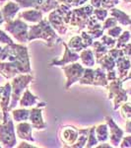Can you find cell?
<instances>
[{
  "label": "cell",
  "mask_w": 131,
  "mask_h": 148,
  "mask_svg": "<svg viewBox=\"0 0 131 148\" xmlns=\"http://www.w3.org/2000/svg\"><path fill=\"white\" fill-rule=\"evenodd\" d=\"M34 39H42L47 42L48 46L53 45V42H62L61 39H58V37L54 33L53 29L50 26V24L46 20H42L38 25L31 26L30 32L28 34V40H32Z\"/></svg>",
  "instance_id": "6da1fadb"
},
{
  "label": "cell",
  "mask_w": 131,
  "mask_h": 148,
  "mask_svg": "<svg viewBox=\"0 0 131 148\" xmlns=\"http://www.w3.org/2000/svg\"><path fill=\"white\" fill-rule=\"evenodd\" d=\"M8 59L16 64L20 73H29L31 71L27 47L15 44L9 45Z\"/></svg>",
  "instance_id": "7a4b0ae2"
},
{
  "label": "cell",
  "mask_w": 131,
  "mask_h": 148,
  "mask_svg": "<svg viewBox=\"0 0 131 148\" xmlns=\"http://www.w3.org/2000/svg\"><path fill=\"white\" fill-rule=\"evenodd\" d=\"M28 29L29 26L21 19L9 21L5 26V30L8 31L20 42H26L28 40Z\"/></svg>",
  "instance_id": "3957f363"
},
{
  "label": "cell",
  "mask_w": 131,
  "mask_h": 148,
  "mask_svg": "<svg viewBox=\"0 0 131 148\" xmlns=\"http://www.w3.org/2000/svg\"><path fill=\"white\" fill-rule=\"evenodd\" d=\"M32 79L33 77L31 75H20L14 78V80L12 81V103L9 109H12L16 106V103L20 99L22 92Z\"/></svg>",
  "instance_id": "277c9868"
},
{
  "label": "cell",
  "mask_w": 131,
  "mask_h": 148,
  "mask_svg": "<svg viewBox=\"0 0 131 148\" xmlns=\"http://www.w3.org/2000/svg\"><path fill=\"white\" fill-rule=\"evenodd\" d=\"M108 91L109 99H113V104L114 110H117L118 107L120 106L122 103L126 102L127 100V96H126V92L123 90L122 88V80L118 79L111 81V83L108 86Z\"/></svg>",
  "instance_id": "5b68a950"
},
{
  "label": "cell",
  "mask_w": 131,
  "mask_h": 148,
  "mask_svg": "<svg viewBox=\"0 0 131 148\" xmlns=\"http://www.w3.org/2000/svg\"><path fill=\"white\" fill-rule=\"evenodd\" d=\"M0 141L5 147H13L16 144V137L14 134V125L11 119L0 125Z\"/></svg>",
  "instance_id": "8992f818"
},
{
  "label": "cell",
  "mask_w": 131,
  "mask_h": 148,
  "mask_svg": "<svg viewBox=\"0 0 131 148\" xmlns=\"http://www.w3.org/2000/svg\"><path fill=\"white\" fill-rule=\"evenodd\" d=\"M63 71L65 72V75L67 77V82H66L65 88L68 89L73 83L77 82L82 77L83 73L85 71V68L79 63H73L71 65L63 67Z\"/></svg>",
  "instance_id": "52a82bcc"
},
{
  "label": "cell",
  "mask_w": 131,
  "mask_h": 148,
  "mask_svg": "<svg viewBox=\"0 0 131 148\" xmlns=\"http://www.w3.org/2000/svg\"><path fill=\"white\" fill-rule=\"evenodd\" d=\"M11 85L10 83H7L4 87H0V106L3 111V123L7 121L9 119L8 108H9V100L11 95Z\"/></svg>",
  "instance_id": "ba28073f"
},
{
  "label": "cell",
  "mask_w": 131,
  "mask_h": 148,
  "mask_svg": "<svg viewBox=\"0 0 131 148\" xmlns=\"http://www.w3.org/2000/svg\"><path fill=\"white\" fill-rule=\"evenodd\" d=\"M48 19L51 27H53L55 30L58 31L59 34L65 35L66 31H67V27H66V24L63 20V16L59 13L57 9L49 14Z\"/></svg>",
  "instance_id": "9c48e42d"
},
{
  "label": "cell",
  "mask_w": 131,
  "mask_h": 148,
  "mask_svg": "<svg viewBox=\"0 0 131 148\" xmlns=\"http://www.w3.org/2000/svg\"><path fill=\"white\" fill-rule=\"evenodd\" d=\"M78 136H79V130H76L73 126L64 127L61 131V139L69 146H74V144L78 139Z\"/></svg>",
  "instance_id": "30bf717a"
},
{
  "label": "cell",
  "mask_w": 131,
  "mask_h": 148,
  "mask_svg": "<svg viewBox=\"0 0 131 148\" xmlns=\"http://www.w3.org/2000/svg\"><path fill=\"white\" fill-rule=\"evenodd\" d=\"M106 123H108L109 127H111V144H113V146H118V144L121 142L123 136V130H121L117 125H115V123L111 120V118H106Z\"/></svg>",
  "instance_id": "8fae6325"
},
{
  "label": "cell",
  "mask_w": 131,
  "mask_h": 148,
  "mask_svg": "<svg viewBox=\"0 0 131 148\" xmlns=\"http://www.w3.org/2000/svg\"><path fill=\"white\" fill-rule=\"evenodd\" d=\"M29 119L32 121V125L35 130H44V128H46V123H44L42 116V110H40L39 107L31 110Z\"/></svg>",
  "instance_id": "7c38bea8"
},
{
  "label": "cell",
  "mask_w": 131,
  "mask_h": 148,
  "mask_svg": "<svg viewBox=\"0 0 131 148\" xmlns=\"http://www.w3.org/2000/svg\"><path fill=\"white\" fill-rule=\"evenodd\" d=\"M115 64L117 66L118 73H119V79L124 80L126 75L128 74V71L131 68V61L125 56H123L116 59Z\"/></svg>",
  "instance_id": "4fadbf2b"
},
{
  "label": "cell",
  "mask_w": 131,
  "mask_h": 148,
  "mask_svg": "<svg viewBox=\"0 0 131 148\" xmlns=\"http://www.w3.org/2000/svg\"><path fill=\"white\" fill-rule=\"evenodd\" d=\"M0 73L7 79H10L20 72L16 64L10 61V62H0Z\"/></svg>",
  "instance_id": "5bb4252c"
},
{
  "label": "cell",
  "mask_w": 131,
  "mask_h": 148,
  "mask_svg": "<svg viewBox=\"0 0 131 148\" xmlns=\"http://www.w3.org/2000/svg\"><path fill=\"white\" fill-rule=\"evenodd\" d=\"M20 10V6L18 3H14V2H8L5 6L2 8V15L4 17V20L6 22L13 20V18L16 16V14L18 13V11Z\"/></svg>",
  "instance_id": "9a60e30c"
},
{
  "label": "cell",
  "mask_w": 131,
  "mask_h": 148,
  "mask_svg": "<svg viewBox=\"0 0 131 148\" xmlns=\"http://www.w3.org/2000/svg\"><path fill=\"white\" fill-rule=\"evenodd\" d=\"M64 47H65V53H64V56H63V58L61 59V60H53L51 62V64L53 63V64H55V65H63V64H65V63H67V62H74V61H77L78 59L80 58V56H78L76 52L74 51H72L68 47L67 45L64 42Z\"/></svg>",
  "instance_id": "2e32d148"
},
{
  "label": "cell",
  "mask_w": 131,
  "mask_h": 148,
  "mask_svg": "<svg viewBox=\"0 0 131 148\" xmlns=\"http://www.w3.org/2000/svg\"><path fill=\"white\" fill-rule=\"evenodd\" d=\"M17 133L18 136L22 139L28 140V141H35V139L32 137V125L28 123L22 121L17 125Z\"/></svg>",
  "instance_id": "e0dca14e"
},
{
  "label": "cell",
  "mask_w": 131,
  "mask_h": 148,
  "mask_svg": "<svg viewBox=\"0 0 131 148\" xmlns=\"http://www.w3.org/2000/svg\"><path fill=\"white\" fill-rule=\"evenodd\" d=\"M19 17L24 19L25 21H28V22L38 23L42 20V12L39 11V9L27 10L19 14Z\"/></svg>",
  "instance_id": "ac0fdd59"
},
{
  "label": "cell",
  "mask_w": 131,
  "mask_h": 148,
  "mask_svg": "<svg viewBox=\"0 0 131 148\" xmlns=\"http://www.w3.org/2000/svg\"><path fill=\"white\" fill-rule=\"evenodd\" d=\"M111 15H113L116 19V21L122 26H129L131 24V19L129 18V16H127L124 12L117 8H113V9L111 11Z\"/></svg>",
  "instance_id": "d6986e66"
},
{
  "label": "cell",
  "mask_w": 131,
  "mask_h": 148,
  "mask_svg": "<svg viewBox=\"0 0 131 148\" xmlns=\"http://www.w3.org/2000/svg\"><path fill=\"white\" fill-rule=\"evenodd\" d=\"M38 103V98L34 96L31 93L30 90L26 89L23 94L22 99L20 100V106L21 107H32L35 106Z\"/></svg>",
  "instance_id": "ffe728a7"
},
{
  "label": "cell",
  "mask_w": 131,
  "mask_h": 148,
  "mask_svg": "<svg viewBox=\"0 0 131 148\" xmlns=\"http://www.w3.org/2000/svg\"><path fill=\"white\" fill-rule=\"evenodd\" d=\"M68 47L74 52H79L81 51H83L84 49H86L82 38L79 37V36H75V37H73L70 40V42L68 44Z\"/></svg>",
  "instance_id": "44dd1931"
},
{
  "label": "cell",
  "mask_w": 131,
  "mask_h": 148,
  "mask_svg": "<svg viewBox=\"0 0 131 148\" xmlns=\"http://www.w3.org/2000/svg\"><path fill=\"white\" fill-rule=\"evenodd\" d=\"M94 85L108 86V78H106V72H104V68L99 67L95 70Z\"/></svg>",
  "instance_id": "7402d4cb"
},
{
  "label": "cell",
  "mask_w": 131,
  "mask_h": 148,
  "mask_svg": "<svg viewBox=\"0 0 131 148\" xmlns=\"http://www.w3.org/2000/svg\"><path fill=\"white\" fill-rule=\"evenodd\" d=\"M80 58L82 59V62L84 65L88 66V67H92L95 65V57L94 53L91 49H84L80 56Z\"/></svg>",
  "instance_id": "603a6c76"
},
{
  "label": "cell",
  "mask_w": 131,
  "mask_h": 148,
  "mask_svg": "<svg viewBox=\"0 0 131 148\" xmlns=\"http://www.w3.org/2000/svg\"><path fill=\"white\" fill-rule=\"evenodd\" d=\"M98 62L102 64V67L104 69H106L108 71L113 70V69H114V66H115V60L111 56H106V54H104V56L98 59Z\"/></svg>",
  "instance_id": "cb8c5ba5"
},
{
  "label": "cell",
  "mask_w": 131,
  "mask_h": 148,
  "mask_svg": "<svg viewBox=\"0 0 131 148\" xmlns=\"http://www.w3.org/2000/svg\"><path fill=\"white\" fill-rule=\"evenodd\" d=\"M16 2L22 8H29L30 7V8L34 9H40L44 0H16Z\"/></svg>",
  "instance_id": "d4e9b609"
},
{
  "label": "cell",
  "mask_w": 131,
  "mask_h": 148,
  "mask_svg": "<svg viewBox=\"0 0 131 148\" xmlns=\"http://www.w3.org/2000/svg\"><path fill=\"white\" fill-rule=\"evenodd\" d=\"M95 79V70H92L90 68L85 69L82 77L80 78V84H94Z\"/></svg>",
  "instance_id": "484cf974"
},
{
  "label": "cell",
  "mask_w": 131,
  "mask_h": 148,
  "mask_svg": "<svg viewBox=\"0 0 131 148\" xmlns=\"http://www.w3.org/2000/svg\"><path fill=\"white\" fill-rule=\"evenodd\" d=\"M95 132L97 133L98 141H106L108 139V130L106 125H100Z\"/></svg>",
  "instance_id": "4316f807"
},
{
  "label": "cell",
  "mask_w": 131,
  "mask_h": 148,
  "mask_svg": "<svg viewBox=\"0 0 131 148\" xmlns=\"http://www.w3.org/2000/svg\"><path fill=\"white\" fill-rule=\"evenodd\" d=\"M93 47H94V52H95V56H96L97 59L101 58L102 56L106 54L108 51V47L106 46H104L103 42H96L93 44Z\"/></svg>",
  "instance_id": "83f0119b"
},
{
  "label": "cell",
  "mask_w": 131,
  "mask_h": 148,
  "mask_svg": "<svg viewBox=\"0 0 131 148\" xmlns=\"http://www.w3.org/2000/svg\"><path fill=\"white\" fill-rule=\"evenodd\" d=\"M13 119L16 121H26L30 116V111L29 110H16L13 111Z\"/></svg>",
  "instance_id": "f1b7e54d"
},
{
  "label": "cell",
  "mask_w": 131,
  "mask_h": 148,
  "mask_svg": "<svg viewBox=\"0 0 131 148\" xmlns=\"http://www.w3.org/2000/svg\"><path fill=\"white\" fill-rule=\"evenodd\" d=\"M90 130H79V136L73 147H83L87 143Z\"/></svg>",
  "instance_id": "f546056e"
},
{
  "label": "cell",
  "mask_w": 131,
  "mask_h": 148,
  "mask_svg": "<svg viewBox=\"0 0 131 148\" xmlns=\"http://www.w3.org/2000/svg\"><path fill=\"white\" fill-rule=\"evenodd\" d=\"M58 6H59V4L56 0H44V2H42V4L40 5L39 10H42V12H48V11L57 8Z\"/></svg>",
  "instance_id": "4dcf8cb0"
},
{
  "label": "cell",
  "mask_w": 131,
  "mask_h": 148,
  "mask_svg": "<svg viewBox=\"0 0 131 148\" xmlns=\"http://www.w3.org/2000/svg\"><path fill=\"white\" fill-rule=\"evenodd\" d=\"M118 38H119V39H118V42H116V47H117V49H122V47L128 42V40H130L131 34L128 31H125V32H123Z\"/></svg>",
  "instance_id": "1f68e13d"
},
{
  "label": "cell",
  "mask_w": 131,
  "mask_h": 148,
  "mask_svg": "<svg viewBox=\"0 0 131 148\" xmlns=\"http://www.w3.org/2000/svg\"><path fill=\"white\" fill-rule=\"evenodd\" d=\"M95 126H93L91 130H89V136H88V140H87V145H86V147H92V146H95V145L98 143V138L96 137V135H95Z\"/></svg>",
  "instance_id": "d6a6232c"
},
{
  "label": "cell",
  "mask_w": 131,
  "mask_h": 148,
  "mask_svg": "<svg viewBox=\"0 0 131 148\" xmlns=\"http://www.w3.org/2000/svg\"><path fill=\"white\" fill-rule=\"evenodd\" d=\"M94 15L99 21H104V19L108 16V11L106 9L97 8L96 10H94Z\"/></svg>",
  "instance_id": "836d02e7"
},
{
  "label": "cell",
  "mask_w": 131,
  "mask_h": 148,
  "mask_svg": "<svg viewBox=\"0 0 131 148\" xmlns=\"http://www.w3.org/2000/svg\"><path fill=\"white\" fill-rule=\"evenodd\" d=\"M102 42L104 45V46H106L108 47V49H111V47H113L115 46L116 42L115 40L113 39V38L111 37V36L106 35V36H104L103 38H102Z\"/></svg>",
  "instance_id": "e575fe53"
},
{
  "label": "cell",
  "mask_w": 131,
  "mask_h": 148,
  "mask_svg": "<svg viewBox=\"0 0 131 148\" xmlns=\"http://www.w3.org/2000/svg\"><path fill=\"white\" fill-rule=\"evenodd\" d=\"M122 33V29L118 26H114L113 28H109L108 31V35L113 38H118Z\"/></svg>",
  "instance_id": "d590c367"
},
{
  "label": "cell",
  "mask_w": 131,
  "mask_h": 148,
  "mask_svg": "<svg viewBox=\"0 0 131 148\" xmlns=\"http://www.w3.org/2000/svg\"><path fill=\"white\" fill-rule=\"evenodd\" d=\"M81 38H82L83 42H84L86 47H88L89 46H92L93 45V38L89 33L82 32V34H81Z\"/></svg>",
  "instance_id": "8d00e7d4"
},
{
  "label": "cell",
  "mask_w": 131,
  "mask_h": 148,
  "mask_svg": "<svg viewBox=\"0 0 131 148\" xmlns=\"http://www.w3.org/2000/svg\"><path fill=\"white\" fill-rule=\"evenodd\" d=\"M121 113L122 116L126 119H131V104L130 103H126L121 108Z\"/></svg>",
  "instance_id": "74e56055"
},
{
  "label": "cell",
  "mask_w": 131,
  "mask_h": 148,
  "mask_svg": "<svg viewBox=\"0 0 131 148\" xmlns=\"http://www.w3.org/2000/svg\"><path fill=\"white\" fill-rule=\"evenodd\" d=\"M0 44L13 45L14 42L10 37H8L2 30H0Z\"/></svg>",
  "instance_id": "f35d334b"
},
{
  "label": "cell",
  "mask_w": 131,
  "mask_h": 148,
  "mask_svg": "<svg viewBox=\"0 0 131 148\" xmlns=\"http://www.w3.org/2000/svg\"><path fill=\"white\" fill-rule=\"evenodd\" d=\"M119 3L118 0H102V6L106 8H113L114 5H117Z\"/></svg>",
  "instance_id": "ab89813d"
},
{
  "label": "cell",
  "mask_w": 131,
  "mask_h": 148,
  "mask_svg": "<svg viewBox=\"0 0 131 148\" xmlns=\"http://www.w3.org/2000/svg\"><path fill=\"white\" fill-rule=\"evenodd\" d=\"M9 56V45H7L5 47H0V61L5 60L6 58H8Z\"/></svg>",
  "instance_id": "60d3db41"
},
{
  "label": "cell",
  "mask_w": 131,
  "mask_h": 148,
  "mask_svg": "<svg viewBox=\"0 0 131 148\" xmlns=\"http://www.w3.org/2000/svg\"><path fill=\"white\" fill-rule=\"evenodd\" d=\"M117 25V21H116L115 18H108V20L104 21V29H109V28H113L114 26Z\"/></svg>",
  "instance_id": "b9f144b4"
},
{
  "label": "cell",
  "mask_w": 131,
  "mask_h": 148,
  "mask_svg": "<svg viewBox=\"0 0 131 148\" xmlns=\"http://www.w3.org/2000/svg\"><path fill=\"white\" fill-rule=\"evenodd\" d=\"M122 51L124 52V56L131 61V44H128L127 42V44L122 47Z\"/></svg>",
  "instance_id": "7bdbcfd3"
},
{
  "label": "cell",
  "mask_w": 131,
  "mask_h": 148,
  "mask_svg": "<svg viewBox=\"0 0 131 148\" xmlns=\"http://www.w3.org/2000/svg\"><path fill=\"white\" fill-rule=\"evenodd\" d=\"M120 147H131V136H126L123 138Z\"/></svg>",
  "instance_id": "ee69618b"
},
{
  "label": "cell",
  "mask_w": 131,
  "mask_h": 148,
  "mask_svg": "<svg viewBox=\"0 0 131 148\" xmlns=\"http://www.w3.org/2000/svg\"><path fill=\"white\" fill-rule=\"evenodd\" d=\"M91 4L95 8H100L102 6V0H91Z\"/></svg>",
  "instance_id": "f6af8a7d"
},
{
  "label": "cell",
  "mask_w": 131,
  "mask_h": 148,
  "mask_svg": "<svg viewBox=\"0 0 131 148\" xmlns=\"http://www.w3.org/2000/svg\"><path fill=\"white\" fill-rule=\"evenodd\" d=\"M125 128H126V132L131 133V121H127L125 125Z\"/></svg>",
  "instance_id": "bcb514c9"
},
{
  "label": "cell",
  "mask_w": 131,
  "mask_h": 148,
  "mask_svg": "<svg viewBox=\"0 0 131 148\" xmlns=\"http://www.w3.org/2000/svg\"><path fill=\"white\" fill-rule=\"evenodd\" d=\"M129 74H128V76L127 77H125V79L123 80V81H125V80H127V79H131V70H130V72H128Z\"/></svg>",
  "instance_id": "7dc6e473"
},
{
  "label": "cell",
  "mask_w": 131,
  "mask_h": 148,
  "mask_svg": "<svg viewBox=\"0 0 131 148\" xmlns=\"http://www.w3.org/2000/svg\"><path fill=\"white\" fill-rule=\"evenodd\" d=\"M1 2H5V1H7V0H0Z\"/></svg>",
  "instance_id": "c3c4849f"
},
{
  "label": "cell",
  "mask_w": 131,
  "mask_h": 148,
  "mask_svg": "<svg viewBox=\"0 0 131 148\" xmlns=\"http://www.w3.org/2000/svg\"><path fill=\"white\" fill-rule=\"evenodd\" d=\"M124 1H126V2H129V1H130V0H124Z\"/></svg>",
  "instance_id": "681fc988"
},
{
  "label": "cell",
  "mask_w": 131,
  "mask_h": 148,
  "mask_svg": "<svg viewBox=\"0 0 131 148\" xmlns=\"http://www.w3.org/2000/svg\"><path fill=\"white\" fill-rule=\"evenodd\" d=\"M130 27H131V24H130Z\"/></svg>",
  "instance_id": "f907efd6"
},
{
  "label": "cell",
  "mask_w": 131,
  "mask_h": 148,
  "mask_svg": "<svg viewBox=\"0 0 131 148\" xmlns=\"http://www.w3.org/2000/svg\"><path fill=\"white\" fill-rule=\"evenodd\" d=\"M0 147H1V145H0Z\"/></svg>",
  "instance_id": "816d5d0a"
}]
</instances>
